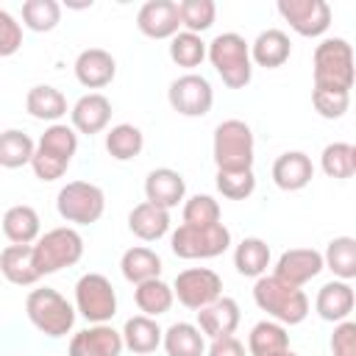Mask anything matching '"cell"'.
Instances as JSON below:
<instances>
[{
	"label": "cell",
	"instance_id": "cell-1",
	"mask_svg": "<svg viewBox=\"0 0 356 356\" xmlns=\"http://www.w3.org/2000/svg\"><path fill=\"white\" fill-rule=\"evenodd\" d=\"M253 300L261 312L284 325H298L309 314V298L300 286H292L275 275H261L253 286Z\"/></svg>",
	"mask_w": 356,
	"mask_h": 356
},
{
	"label": "cell",
	"instance_id": "cell-2",
	"mask_svg": "<svg viewBox=\"0 0 356 356\" xmlns=\"http://www.w3.org/2000/svg\"><path fill=\"white\" fill-rule=\"evenodd\" d=\"M356 81L353 50L345 39H325L314 50V89L350 92Z\"/></svg>",
	"mask_w": 356,
	"mask_h": 356
},
{
	"label": "cell",
	"instance_id": "cell-3",
	"mask_svg": "<svg viewBox=\"0 0 356 356\" xmlns=\"http://www.w3.org/2000/svg\"><path fill=\"white\" fill-rule=\"evenodd\" d=\"M75 150H78V136H75V131H72L70 125H61V122L50 125V128L42 134V139H39V145H36V153H33V161H31L36 178H42V181H56V178H61L64 170L70 167Z\"/></svg>",
	"mask_w": 356,
	"mask_h": 356
},
{
	"label": "cell",
	"instance_id": "cell-4",
	"mask_svg": "<svg viewBox=\"0 0 356 356\" xmlns=\"http://www.w3.org/2000/svg\"><path fill=\"white\" fill-rule=\"evenodd\" d=\"M209 58L217 70V75L222 78L225 86L231 89H242L250 83V50L248 42L239 33H220L214 36V42L209 44Z\"/></svg>",
	"mask_w": 356,
	"mask_h": 356
},
{
	"label": "cell",
	"instance_id": "cell-5",
	"mask_svg": "<svg viewBox=\"0 0 356 356\" xmlns=\"http://www.w3.org/2000/svg\"><path fill=\"white\" fill-rule=\"evenodd\" d=\"M214 164L217 170L253 167V134L242 120H225L214 128Z\"/></svg>",
	"mask_w": 356,
	"mask_h": 356
},
{
	"label": "cell",
	"instance_id": "cell-6",
	"mask_svg": "<svg viewBox=\"0 0 356 356\" xmlns=\"http://www.w3.org/2000/svg\"><path fill=\"white\" fill-rule=\"evenodd\" d=\"M231 245V231L222 222L214 225H178L170 239V248L181 259H214Z\"/></svg>",
	"mask_w": 356,
	"mask_h": 356
},
{
	"label": "cell",
	"instance_id": "cell-7",
	"mask_svg": "<svg viewBox=\"0 0 356 356\" xmlns=\"http://www.w3.org/2000/svg\"><path fill=\"white\" fill-rule=\"evenodd\" d=\"M83 256V239L75 228H53L33 245V261L39 275L58 273L61 267L75 264Z\"/></svg>",
	"mask_w": 356,
	"mask_h": 356
},
{
	"label": "cell",
	"instance_id": "cell-8",
	"mask_svg": "<svg viewBox=\"0 0 356 356\" xmlns=\"http://www.w3.org/2000/svg\"><path fill=\"white\" fill-rule=\"evenodd\" d=\"M25 312H28V320L47 337H64L75 323V312L67 303V298H61L50 286L33 289L25 300Z\"/></svg>",
	"mask_w": 356,
	"mask_h": 356
},
{
	"label": "cell",
	"instance_id": "cell-9",
	"mask_svg": "<svg viewBox=\"0 0 356 356\" xmlns=\"http://www.w3.org/2000/svg\"><path fill=\"white\" fill-rule=\"evenodd\" d=\"M56 209L67 222H78V225H89L97 222L103 217L106 209V195L100 186L86 184V181H72L67 184L58 197H56Z\"/></svg>",
	"mask_w": 356,
	"mask_h": 356
},
{
	"label": "cell",
	"instance_id": "cell-10",
	"mask_svg": "<svg viewBox=\"0 0 356 356\" xmlns=\"http://www.w3.org/2000/svg\"><path fill=\"white\" fill-rule=\"evenodd\" d=\"M75 306L95 325L111 320L117 312V295H114L111 281L100 273H86L75 284Z\"/></svg>",
	"mask_w": 356,
	"mask_h": 356
},
{
	"label": "cell",
	"instance_id": "cell-11",
	"mask_svg": "<svg viewBox=\"0 0 356 356\" xmlns=\"http://www.w3.org/2000/svg\"><path fill=\"white\" fill-rule=\"evenodd\" d=\"M175 298L186 306V309H206L209 303H214L222 292V281L214 270L209 267H189L184 273H178L175 278V286H172Z\"/></svg>",
	"mask_w": 356,
	"mask_h": 356
},
{
	"label": "cell",
	"instance_id": "cell-12",
	"mask_svg": "<svg viewBox=\"0 0 356 356\" xmlns=\"http://www.w3.org/2000/svg\"><path fill=\"white\" fill-rule=\"evenodd\" d=\"M167 97H170V106L184 117H203V114H209V108L214 103L211 83L203 75H195V72H186V75L175 78L170 83Z\"/></svg>",
	"mask_w": 356,
	"mask_h": 356
},
{
	"label": "cell",
	"instance_id": "cell-13",
	"mask_svg": "<svg viewBox=\"0 0 356 356\" xmlns=\"http://www.w3.org/2000/svg\"><path fill=\"white\" fill-rule=\"evenodd\" d=\"M278 14L300 36H320L331 25V6L325 0H281Z\"/></svg>",
	"mask_w": 356,
	"mask_h": 356
},
{
	"label": "cell",
	"instance_id": "cell-14",
	"mask_svg": "<svg viewBox=\"0 0 356 356\" xmlns=\"http://www.w3.org/2000/svg\"><path fill=\"white\" fill-rule=\"evenodd\" d=\"M136 25L150 39H172V36H178V28L184 22H181L178 3H172V0H150V3H145L139 8Z\"/></svg>",
	"mask_w": 356,
	"mask_h": 356
},
{
	"label": "cell",
	"instance_id": "cell-15",
	"mask_svg": "<svg viewBox=\"0 0 356 356\" xmlns=\"http://www.w3.org/2000/svg\"><path fill=\"white\" fill-rule=\"evenodd\" d=\"M325 259L323 253L312 250V248H292V250H284L278 264H275V278L292 284V286H303L306 281H312L320 270H323Z\"/></svg>",
	"mask_w": 356,
	"mask_h": 356
},
{
	"label": "cell",
	"instance_id": "cell-16",
	"mask_svg": "<svg viewBox=\"0 0 356 356\" xmlns=\"http://www.w3.org/2000/svg\"><path fill=\"white\" fill-rule=\"evenodd\" d=\"M125 348V339L111 325L100 323L95 328L78 331L70 342V356H120Z\"/></svg>",
	"mask_w": 356,
	"mask_h": 356
},
{
	"label": "cell",
	"instance_id": "cell-17",
	"mask_svg": "<svg viewBox=\"0 0 356 356\" xmlns=\"http://www.w3.org/2000/svg\"><path fill=\"white\" fill-rule=\"evenodd\" d=\"M117 72V61L111 53L100 50V47H89L81 50L75 58V78L86 86V89H103L106 83L114 81Z\"/></svg>",
	"mask_w": 356,
	"mask_h": 356
},
{
	"label": "cell",
	"instance_id": "cell-18",
	"mask_svg": "<svg viewBox=\"0 0 356 356\" xmlns=\"http://www.w3.org/2000/svg\"><path fill=\"white\" fill-rule=\"evenodd\" d=\"M184 192H186L184 175L170 170V167L150 170L147 178H145V197H147V203H156V206H161L167 211L184 200Z\"/></svg>",
	"mask_w": 356,
	"mask_h": 356
},
{
	"label": "cell",
	"instance_id": "cell-19",
	"mask_svg": "<svg viewBox=\"0 0 356 356\" xmlns=\"http://www.w3.org/2000/svg\"><path fill=\"white\" fill-rule=\"evenodd\" d=\"M314 178V164L306 153L300 150H289V153H281L273 164V181L278 189H286V192H298L303 189L309 181Z\"/></svg>",
	"mask_w": 356,
	"mask_h": 356
},
{
	"label": "cell",
	"instance_id": "cell-20",
	"mask_svg": "<svg viewBox=\"0 0 356 356\" xmlns=\"http://www.w3.org/2000/svg\"><path fill=\"white\" fill-rule=\"evenodd\" d=\"M197 325L206 337L220 339V337H231L239 325V306L231 298H217L214 303H209L206 309L197 312Z\"/></svg>",
	"mask_w": 356,
	"mask_h": 356
},
{
	"label": "cell",
	"instance_id": "cell-21",
	"mask_svg": "<svg viewBox=\"0 0 356 356\" xmlns=\"http://www.w3.org/2000/svg\"><path fill=\"white\" fill-rule=\"evenodd\" d=\"M111 120V103L106 95L100 92H89L83 95L75 106H72V125L81 134H100Z\"/></svg>",
	"mask_w": 356,
	"mask_h": 356
},
{
	"label": "cell",
	"instance_id": "cell-22",
	"mask_svg": "<svg viewBox=\"0 0 356 356\" xmlns=\"http://www.w3.org/2000/svg\"><path fill=\"white\" fill-rule=\"evenodd\" d=\"M0 270L11 284H19V286H31L42 278L39 270H36V261H33V245H8V248H3Z\"/></svg>",
	"mask_w": 356,
	"mask_h": 356
},
{
	"label": "cell",
	"instance_id": "cell-23",
	"mask_svg": "<svg viewBox=\"0 0 356 356\" xmlns=\"http://www.w3.org/2000/svg\"><path fill=\"white\" fill-rule=\"evenodd\" d=\"M128 228H131L134 236H139L145 242H156L170 228V211L145 200V203L134 206V211L128 214Z\"/></svg>",
	"mask_w": 356,
	"mask_h": 356
},
{
	"label": "cell",
	"instance_id": "cell-24",
	"mask_svg": "<svg viewBox=\"0 0 356 356\" xmlns=\"http://www.w3.org/2000/svg\"><path fill=\"white\" fill-rule=\"evenodd\" d=\"M353 303H356L353 286H348L345 281H328V284L317 292L314 309H317V314H320L323 320L337 323V320H345V317L350 314Z\"/></svg>",
	"mask_w": 356,
	"mask_h": 356
},
{
	"label": "cell",
	"instance_id": "cell-25",
	"mask_svg": "<svg viewBox=\"0 0 356 356\" xmlns=\"http://www.w3.org/2000/svg\"><path fill=\"white\" fill-rule=\"evenodd\" d=\"M292 53V44H289V36L278 28H270V31H261L253 42V50H250V58L259 64V67H267V70H275L281 67Z\"/></svg>",
	"mask_w": 356,
	"mask_h": 356
},
{
	"label": "cell",
	"instance_id": "cell-26",
	"mask_svg": "<svg viewBox=\"0 0 356 356\" xmlns=\"http://www.w3.org/2000/svg\"><path fill=\"white\" fill-rule=\"evenodd\" d=\"M122 339H125V348H128L131 353H153V350L161 345V328L156 325L153 317L136 314V317L125 320Z\"/></svg>",
	"mask_w": 356,
	"mask_h": 356
},
{
	"label": "cell",
	"instance_id": "cell-27",
	"mask_svg": "<svg viewBox=\"0 0 356 356\" xmlns=\"http://www.w3.org/2000/svg\"><path fill=\"white\" fill-rule=\"evenodd\" d=\"M270 264V248L264 239L259 236H248L236 245L234 250V267L239 275H248V278H261L264 270Z\"/></svg>",
	"mask_w": 356,
	"mask_h": 356
},
{
	"label": "cell",
	"instance_id": "cell-28",
	"mask_svg": "<svg viewBox=\"0 0 356 356\" xmlns=\"http://www.w3.org/2000/svg\"><path fill=\"white\" fill-rule=\"evenodd\" d=\"M120 267H122L125 281H131L136 286L161 275V259L150 248H131V250H125Z\"/></svg>",
	"mask_w": 356,
	"mask_h": 356
},
{
	"label": "cell",
	"instance_id": "cell-29",
	"mask_svg": "<svg viewBox=\"0 0 356 356\" xmlns=\"http://www.w3.org/2000/svg\"><path fill=\"white\" fill-rule=\"evenodd\" d=\"M248 348H250V356H278V353L289 350V337L281 323L261 320L253 325V331L248 337Z\"/></svg>",
	"mask_w": 356,
	"mask_h": 356
},
{
	"label": "cell",
	"instance_id": "cell-30",
	"mask_svg": "<svg viewBox=\"0 0 356 356\" xmlns=\"http://www.w3.org/2000/svg\"><path fill=\"white\" fill-rule=\"evenodd\" d=\"M25 108L31 117L50 120L56 125V120L67 114V97L56 86H33L25 97Z\"/></svg>",
	"mask_w": 356,
	"mask_h": 356
},
{
	"label": "cell",
	"instance_id": "cell-31",
	"mask_svg": "<svg viewBox=\"0 0 356 356\" xmlns=\"http://www.w3.org/2000/svg\"><path fill=\"white\" fill-rule=\"evenodd\" d=\"M164 350L167 356H203L206 353L203 331L189 323H175L164 334Z\"/></svg>",
	"mask_w": 356,
	"mask_h": 356
},
{
	"label": "cell",
	"instance_id": "cell-32",
	"mask_svg": "<svg viewBox=\"0 0 356 356\" xmlns=\"http://www.w3.org/2000/svg\"><path fill=\"white\" fill-rule=\"evenodd\" d=\"M3 231L14 245H31L39 236V214L31 206H11L3 217Z\"/></svg>",
	"mask_w": 356,
	"mask_h": 356
},
{
	"label": "cell",
	"instance_id": "cell-33",
	"mask_svg": "<svg viewBox=\"0 0 356 356\" xmlns=\"http://www.w3.org/2000/svg\"><path fill=\"white\" fill-rule=\"evenodd\" d=\"M172 298H175L172 286H167L161 278L145 281V284H139V286H136V292H134V300H136L139 312H142V314H147V317H159V314L170 312Z\"/></svg>",
	"mask_w": 356,
	"mask_h": 356
},
{
	"label": "cell",
	"instance_id": "cell-34",
	"mask_svg": "<svg viewBox=\"0 0 356 356\" xmlns=\"http://www.w3.org/2000/svg\"><path fill=\"white\" fill-rule=\"evenodd\" d=\"M323 259H325V267L337 278H342V281L356 278V239L353 236H337V239H331Z\"/></svg>",
	"mask_w": 356,
	"mask_h": 356
},
{
	"label": "cell",
	"instance_id": "cell-35",
	"mask_svg": "<svg viewBox=\"0 0 356 356\" xmlns=\"http://www.w3.org/2000/svg\"><path fill=\"white\" fill-rule=\"evenodd\" d=\"M145 139H142V131L136 125H128V122H120L114 125L108 134H106V150L111 153V159L117 161H128L134 156H139Z\"/></svg>",
	"mask_w": 356,
	"mask_h": 356
},
{
	"label": "cell",
	"instance_id": "cell-36",
	"mask_svg": "<svg viewBox=\"0 0 356 356\" xmlns=\"http://www.w3.org/2000/svg\"><path fill=\"white\" fill-rule=\"evenodd\" d=\"M33 153H36V147H33V142H31L28 134L11 128V131H6L0 136V164L3 167L17 170L22 164H31L33 161Z\"/></svg>",
	"mask_w": 356,
	"mask_h": 356
},
{
	"label": "cell",
	"instance_id": "cell-37",
	"mask_svg": "<svg viewBox=\"0 0 356 356\" xmlns=\"http://www.w3.org/2000/svg\"><path fill=\"white\" fill-rule=\"evenodd\" d=\"M206 53H209V50H206V44H203V39H200L197 33H189V31L172 36V42H170V58H172L178 67H186V70H195L197 64H203Z\"/></svg>",
	"mask_w": 356,
	"mask_h": 356
},
{
	"label": "cell",
	"instance_id": "cell-38",
	"mask_svg": "<svg viewBox=\"0 0 356 356\" xmlns=\"http://www.w3.org/2000/svg\"><path fill=\"white\" fill-rule=\"evenodd\" d=\"M61 19V6L56 0H25L22 3V22L31 31H53Z\"/></svg>",
	"mask_w": 356,
	"mask_h": 356
},
{
	"label": "cell",
	"instance_id": "cell-39",
	"mask_svg": "<svg viewBox=\"0 0 356 356\" xmlns=\"http://www.w3.org/2000/svg\"><path fill=\"white\" fill-rule=\"evenodd\" d=\"M320 164H323V172L328 178H350L356 172L353 170V145H348V142L325 145Z\"/></svg>",
	"mask_w": 356,
	"mask_h": 356
},
{
	"label": "cell",
	"instance_id": "cell-40",
	"mask_svg": "<svg viewBox=\"0 0 356 356\" xmlns=\"http://www.w3.org/2000/svg\"><path fill=\"white\" fill-rule=\"evenodd\" d=\"M217 189L222 192V197L245 200L256 189V175L253 170H217Z\"/></svg>",
	"mask_w": 356,
	"mask_h": 356
},
{
	"label": "cell",
	"instance_id": "cell-41",
	"mask_svg": "<svg viewBox=\"0 0 356 356\" xmlns=\"http://www.w3.org/2000/svg\"><path fill=\"white\" fill-rule=\"evenodd\" d=\"M178 11H181V22L189 28V33H203L206 28H211L214 14H217L211 0H184V3H178Z\"/></svg>",
	"mask_w": 356,
	"mask_h": 356
},
{
	"label": "cell",
	"instance_id": "cell-42",
	"mask_svg": "<svg viewBox=\"0 0 356 356\" xmlns=\"http://www.w3.org/2000/svg\"><path fill=\"white\" fill-rule=\"evenodd\" d=\"M220 222V206L209 195H195L184 206V225H214Z\"/></svg>",
	"mask_w": 356,
	"mask_h": 356
},
{
	"label": "cell",
	"instance_id": "cell-43",
	"mask_svg": "<svg viewBox=\"0 0 356 356\" xmlns=\"http://www.w3.org/2000/svg\"><path fill=\"white\" fill-rule=\"evenodd\" d=\"M312 103L314 111L325 120H339L348 111L350 103V92H339V89H314L312 92Z\"/></svg>",
	"mask_w": 356,
	"mask_h": 356
},
{
	"label": "cell",
	"instance_id": "cell-44",
	"mask_svg": "<svg viewBox=\"0 0 356 356\" xmlns=\"http://www.w3.org/2000/svg\"><path fill=\"white\" fill-rule=\"evenodd\" d=\"M19 44H22V28H19V22L8 11H0V56L17 53Z\"/></svg>",
	"mask_w": 356,
	"mask_h": 356
},
{
	"label": "cell",
	"instance_id": "cell-45",
	"mask_svg": "<svg viewBox=\"0 0 356 356\" xmlns=\"http://www.w3.org/2000/svg\"><path fill=\"white\" fill-rule=\"evenodd\" d=\"M331 353L334 356H356V323L345 320L331 334Z\"/></svg>",
	"mask_w": 356,
	"mask_h": 356
},
{
	"label": "cell",
	"instance_id": "cell-46",
	"mask_svg": "<svg viewBox=\"0 0 356 356\" xmlns=\"http://www.w3.org/2000/svg\"><path fill=\"white\" fill-rule=\"evenodd\" d=\"M209 356H245V348L236 337H220V339H211Z\"/></svg>",
	"mask_w": 356,
	"mask_h": 356
},
{
	"label": "cell",
	"instance_id": "cell-47",
	"mask_svg": "<svg viewBox=\"0 0 356 356\" xmlns=\"http://www.w3.org/2000/svg\"><path fill=\"white\" fill-rule=\"evenodd\" d=\"M278 356H298V353H292V350H284V353H278Z\"/></svg>",
	"mask_w": 356,
	"mask_h": 356
},
{
	"label": "cell",
	"instance_id": "cell-48",
	"mask_svg": "<svg viewBox=\"0 0 356 356\" xmlns=\"http://www.w3.org/2000/svg\"><path fill=\"white\" fill-rule=\"evenodd\" d=\"M353 170H356V145H353Z\"/></svg>",
	"mask_w": 356,
	"mask_h": 356
}]
</instances>
